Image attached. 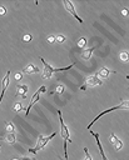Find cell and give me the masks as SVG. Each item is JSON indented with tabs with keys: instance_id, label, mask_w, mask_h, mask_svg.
<instances>
[{
	"instance_id": "obj_6",
	"label": "cell",
	"mask_w": 129,
	"mask_h": 160,
	"mask_svg": "<svg viewBox=\"0 0 129 160\" xmlns=\"http://www.w3.org/2000/svg\"><path fill=\"white\" fill-rule=\"evenodd\" d=\"M63 4H64V6H65V9L79 21V24H83V19L80 18V16H78V14H76V11H75V8H74V5H73V2L70 1V0H65V1H63Z\"/></svg>"
},
{
	"instance_id": "obj_10",
	"label": "cell",
	"mask_w": 129,
	"mask_h": 160,
	"mask_svg": "<svg viewBox=\"0 0 129 160\" xmlns=\"http://www.w3.org/2000/svg\"><path fill=\"white\" fill-rule=\"evenodd\" d=\"M90 134L95 138V141H96V145H98V149H99V154H100V156L103 158V160H108V158H106V156H105V154H104V150H103L101 142H100V140H99V134H96V132H94V131H90Z\"/></svg>"
},
{
	"instance_id": "obj_5",
	"label": "cell",
	"mask_w": 129,
	"mask_h": 160,
	"mask_svg": "<svg viewBox=\"0 0 129 160\" xmlns=\"http://www.w3.org/2000/svg\"><path fill=\"white\" fill-rule=\"evenodd\" d=\"M46 91V88L45 86H40L35 92H34V95L31 96V100H30V104H29V106H28V109H26V111H25V114L28 115L29 114V111H30V109L35 105V102H38L39 101V99H40V94L41 92H45Z\"/></svg>"
},
{
	"instance_id": "obj_7",
	"label": "cell",
	"mask_w": 129,
	"mask_h": 160,
	"mask_svg": "<svg viewBox=\"0 0 129 160\" xmlns=\"http://www.w3.org/2000/svg\"><path fill=\"white\" fill-rule=\"evenodd\" d=\"M109 141L111 142V145H113V148L115 149V151L121 150V149H123V146H124L123 141H120V139H119L114 132H111V134L109 135Z\"/></svg>"
},
{
	"instance_id": "obj_14",
	"label": "cell",
	"mask_w": 129,
	"mask_h": 160,
	"mask_svg": "<svg viewBox=\"0 0 129 160\" xmlns=\"http://www.w3.org/2000/svg\"><path fill=\"white\" fill-rule=\"evenodd\" d=\"M16 95L23 98V99H26L28 96V85H18L16 86Z\"/></svg>"
},
{
	"instance_id": "obj_19",
	"label": "cell",
	"mask_w": 129,
	"mask_h": 160,
	"mask_svg": "<svg viewBox=\"0 0 129 160\" xmlns=\"http://www.w3.org/2000/svg\"><path fill=\"white\" fill-rule=\"evenodd\" d=\"M55 41H56L58 44H63V42L65 41V36H64L63 34H59V35L55 36Z\"/></svg>"
},
{
	"instance_id": "obj_3",
	"label": "cell",
	"mask_w": 129,
	"mask_h": 160,
	"mask_svg": "<svg viewBox=\"0 0 129 160\" xmlns=\"http://www.w3.org/2000/svg\"><path fill=\"white\" fill-rule=\"evenodd\" d=\"M128 109H129V102H128V100H120V102H119L118 105H115V106H113V108H110V109H106V110L101 111L98 116H95V118L90 121V124L88 125V129H90V126H91L93 124H95V121H98L103 115H105V114H108V112H111V111H115V110H128Z\"/></svg>"
},
{
	"instance_id": "obj_21",
	"label": "cell",
	"mask_w": 129,
	"mask_h": 160,
	"mask_svg": "<svg viewBox=\"0 0 129 160\" xmlns=\"http://www.w3.org/2000/svg\"><path fill=\"white\" fill-rule=\"evenodd\" d=\"M120 60H121L123 62H126V61H128V52H126V51L120 52Z\"/></svg>"
},
{
	"instance_id": "obj_23",
	"label": "cell",
	"mask_w": 129,
	"mask_h": 160,
	"mask_svg": "<svg viewBox=\"0 0 129 160\" xmlns=\"http://www.w3.org/2000/svg\"><path fill=\"white\" fill-rule=\"evenodd\" d=\"M84 154H85V160H93L91 155L89 154V150H88V148H84Z\"/></svg>"
},
{
	"instance_id": "obj_8",
	"label": "cell",
	"mask_w": 129,
	"mask_h": 160,
	"mask_svg": "<svg viewBox=\"0 0 129 160\" xmlns=\"http://www.w3.org/2000/svg\"><path fill=\"white\" fill-rule=\"evenodd\" d=\"M9 82H10V71H8L5 74V76L3 78V86H1V95H0V102L3 101V98L5 95V91L9 86Z\"/></svg>"
},
{
	"instance_id": "obj_16",
	"label": "cell",
	"mask_w": 129,
	"mask_h": 160,
	"mask_svg": "<svg viewBox=\"0 0 129 160\" xmlns=\"http://www.w3.org/2000/svg\"><path fill=\"white\" fill-rule=\"evenodd\" d=\"M5 131H8V132H14L15 131V126H14V124L11 121H6L5 122Z\"/></svg>"
},
{
	"instance_id": "obj_28",
	"label": "cell",
	"mask_w": 129,
	"mask_h": 160,
	"mask_svg": "<svg viewBox=\"0 0 129 160\" xmlns=\"http://www.w3.org/2000/svg\"><path fill=\"white\" fill-rule=\"evenodd\" d=\"M20 160H35L34 158H29V156H24V158H21Z\"/></svg>"
},
{
	"instance_id": "obj_27",
	"label": "cell",
	"mask_w": 129,
	"mask_h": 160,
	"mask_svg": "<svg viewBox=\"0 0 129 160\" xmlns=\"http://www.w3.org/2000/svg\"><path fill=\"white\" fill-rule=\"evenodd\" d=\"M121 14H123L124 16H126V15H128V9H126V8H125V9H123V10H121Z\"/></svg>"
},
{
	"instance_id": "obj_15",
	"label": "cell",
	"mask_w": 129,
	"mask_h": 160,
	"mask_svg": "<svg viewBox=\"0 0 129 160\" xmlns=\"http://www.w3.org/2000/svg\"><path fill=\"white\" fill-rule=\"evenodd\" d=\"M94 50H95V46L89 48V49H84V50L81 51V59H84V60H89V59L91 58V54H93Z\"/></svg>"
},
{
	"instance_id": "obj_25",
	"label": "cell",
	"mask_w": 129,
	"mask_h": 160,
	"mask_svg": "<svg viewBox=\"0 0 129 160\" xmlns=\"http://www.w3.org/2000/svg\"><path fill=\"white\" fill-rule=\"evenodd\" d=\"M48 42H49V44L55 42V35H49V36H48Z\"/></svg>"
},
{
	"instance_id": "obj_17",
	"label": "cell",
	"mask_w": 129,
	"mask_h": 160,
	"mask_svg": "<svg viewBox=\"0 0 129 160\" xmlns=\"http://www.w3.org/2000/svg\"><path fill=\"white\" fill-rule=\"evenodd\" d=\"M13 110H14L15 112H20V111H23V104H21L20 101H16V102L14 104V106H13Z\"/></svg>"
},
{
	"instance_id": "obj_1",
	"label": "cell",
	"mask_w": 129,
	"mask_h": 160,
	"mask_svg": "<svg viewBox=\"0 0 129 160\" xmlns=\"http://www.w3.org/2000/svg\"><path fill=\"white\" fill-rule=\"evenodd\" d=\"M58 115H59V121H60V134H61V138L64 140L63 149H64V154H65V160H68V150L66 149H68V144L71 142L70 132H69V129H68V126L65 125V122H64V120L61 118V111L60 110H58Z\"/></svg>"
},
{
	"instance_id": "obj_2",
	"label": "cell",
	"mask_w": 129,
	"mask_h": 160,
	"mask_svg": "<svg viewBox=\"0 0 129 160\" xmlns=\"http://www.w3.org/2000/svg\"><path fill=\"white\" fill-rule=\"evenodd\" d=\"M40 60H41L43 64H44V70H43V74H41V78H43V79H49V78H51V75H53L54 72H58V71H66V70L71 69V68L75 65V62H73V64H70V65H68V66H65V68H53L50 64H48V62L45 61L44 58H40Z\"/></svg>"
},
{
	"instance_id": "obj_12",
	"label": "cell",
	"mask_w": 129,
	"mask_h": 160,
	"mask_svg": "<svg viewBox=\"0 0 129 160\" xmlns=\"http://www.w3.org/2000/svg\"><path fill=\"white\" fill-rule=\"evenodd\" d=\"M0 140H6L8 144L13 145L16 141V135H15V132H6L4 136H0Z\"/></svg>"
},
{
	"instance_id": "obj_30",
	"label": "cell",
	"mask_w": 129,
	"mask_h": 160,
	"mask_svg": "<svg viewBox=\"0 0 129 160\" xmlns=\"http://www.w3.org/2000/svg\"><path fill=\"white\" fill-rule=\"evenodd\" d=\"M13 160H19V159H13Z\"/></svg>"
},
{
	"instance_id": "obj_31",
	"label": "cell",
	"mask_w": 129,
	"mask_h": 160,
	"mask_svg": "<svg viewBox=\"0 0 129 160\" xmlns=\"http://www.w3.org/2000/svg\"><path fill=\"white\" fill-rule=\"evenodd\" d=\"M0 149H1V146H0Z\"/></svg>"
},
{
	"instance_id": "obj_18",
	"label": "cell",
	"mask_w": 129,
	"mask_h": 160,
	"mask_svg": "<svg viewBox=\"0 0 129 160\" xmlns=\"http://www.w3.org/2000/svg\"><path fill=\"white\" fill-rule=\"evenodd\" d=\"M86 42H88V40H86V38H80L79 39V41H78V46L80 48V49H85V45H86Z\"/></svg>"
},
{
	"instance_id": "obj_29",
	"label": "cell",
	"mask_w": 129,
	"mask_h": 160,
	"mask_svg": "<svg viewBox=\"0 0 129 160\" xmlns=\"http://www.w3.org/2000/svg\"><path fill=\"white\" fill-rule=\"evenodd\" d=\"M80 90H86V84L85 85H81L80 86Z\"/></svg>"
},
{
	"instance_id": "obj_20",
	"label": "cell",
	"mask_w": 129,
	"mask_h": 160,
	"mask_svg": "<svg viewBox=\"0 0 129 160\" xmlns=\"http://www.w3.org/2000/svg\"><path fill=\"white\" fill-rule=\"evenodd\" d=\"M23 79V72L21 71H16L15 74H14V80L15 81H20Z\"/></svg>"
},
{
	"instance_id": "obj_11",
	"label": "cell",
	"mask_w": 129,
	"mask_h": 160,
	"mask_svg": "<svg viewBox=\"0 0 129 160\" xmlns=\"http://www.w3.org/2000/svg\"><path fill=\"white\" fill-rule=\"evenodd\" d=\"M101 84H103V81H101L98 76H95V75L89 76V78L86 79V86H99V85H101Z\"/></svg>"
},
{
	"instance_id": "obj_9",
	"label": "cell",
	"mask_w": 129,
	"mask_h": 160,
	"mask_svg": "<svg viewBox=\"0 0 129 160\" xmlns=\"http://www.w3.org/2000/svg\"><path fill=\"white\" fill-rule=\"evenodd\" d=\"M40 71V69L36 66V65H34V64H28L23 70H21V72L23 74H28V75H30V74H36V72H39Z\"/></svg>"
},
{
	"instance_id": "obj_22",
	"label": "cell",
	"mask_w": 129,
	"mask_h": 160,
	"mask_svg": "<svg viewBox=\"0 0 129 160\" xmlns=\"http://www.w3.org/2000/svg\"><path fill=\"white\" fill-rule=\"evenodd\" d=\"M55 92H56V94H63V92H64V85H61V84L58 85L56 89H55Z\"/></svg>"
},
{
	"instance_id": "obj_26",
	"label": "cell",
	"mask_w": 129,
	"mask_h": 160,
	"mask_svg": "<svg viewBox=\"0 0 129 160\" xmlns=\"http://www.w3.org/2000/svg\"><path fill=\"white\" fill-rule=\"evenodd\" d=\"M6 14V9L4 6H0V15H5Z\"/></svg>"
},
{
	"instance_id": "obj_13",
	"label": "cell",
	"mask_w": 129,
	"mask_h": 160,
	"mask_svg": "<svg viewBox=\"0 0 129 160\" xmlns=\"http://www.w3.org/2000/svg\"><path fill=\"white\" fill-rule=\"evenodd\" d=\"M110 72H115V71H111V70H109L108 68H101V69L96 72L95 76H98L100 80H104V79H108V76H109Z\"/></svg>"
},
{
	"instance_id": "obj_24",
	"label": "cell",
	"mask_w": 129,
	"mask_h": 160,
	"mask_svg": "<svg viewBox=\"0 0 129 160\" xmlns=\"http://www.w3.org/2000/svg\"><path fill=\"white\" fill-rule=\"evenodd\" d=\"M31 35L30 34H25L24 36H23V41H25V42H29V41H31Z\"/></svg>"
},
{
	"instance_id": "obj_4",
	"label": "cell",
	"mask_w": 129,
	"mask_h": 160,
	"mask_svg": "<svg viewBox=\"0 0 129 160\" xmlns=\"http://www.w3.org/2000/svg\"><path fill=\"white\" fill-rule=\"evenodd\" d=\"M56 135V131H54L53 134H50V135H48V136H44V135H39V138H38V142H36V145H35V148H30V149H28V151L29 152H31V154H36L40 149H43V148H45L46 146V144L54 138Z\"/></svg>"
}]
</instances>
